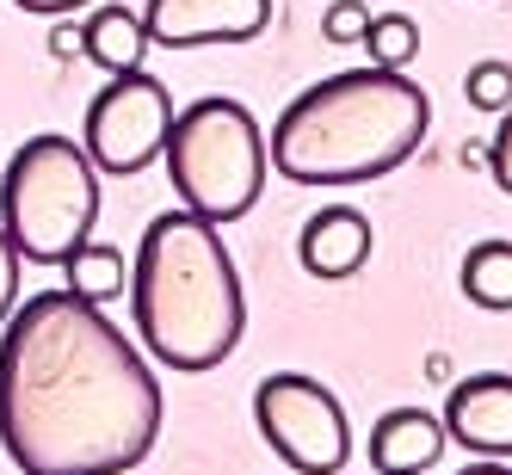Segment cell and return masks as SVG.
<instances>
[{
    "label": "cell",
    "instance_id": "obj_14",
    "mask_svg": "<svg viewBox=\"0 0 512 475\" xmlns=\"http://www.w3.org/2000/svg\"><path fill=\"white\" fill-rule=\"evenodd\" d=\"M457 284L475 309H512V241H475L463 253Z\"/></svg>",
    "mask_w": 512,
    "mask_h": 475
},
{
    "label": "cell",
    "instance_id": "obj_17",
    "mask_svg": "<svg viewBox=\"0 0 512 475\" xmlns=\"http://www.w3.org/2000/svg\"><path fill=\"white\" fill-rule=\"evenodd\" d=\"M364 31H371V7H358V0H334V7L321 13L327 44H364Z\"/></svg>",
    "mask_w": 512,
    "mask_h": 475
},
{
    "label": "cell",
    "instance_id": "obj_20",
    "mask_svg": "<svg viewBox=\"0 0 512 475\" xmlns=\"http://www.w3.org/2000/svg\"><path fill=\"white\" fill-rule=\"evenodd\" d=\"M50 56H62V62L87 56V25H75V19H56V25H50Z\"/></svg>",
    "mask_w": 512,
    "mask_h": 475
},
{
    "label": "cell",
    "instance_id": "obj_16",
    "mask_svg": "<svg viewBox=\"0 0 512 475\" xmlns=\"http://www.w3.org/2000/svg\"><path fill=\"white\" fill-rule=\"evenodd\" d=\"M463 99L475 112H506L512 105V62H475L463 75Z\"/></svg>",
    "mask_w": 512,
    "mask_h": 475
},
{
    "label": "cell",
    "instance_id": "obj_18",
    "mask_svg": "<svg viewBox=\"0 0 512 475\" xmlns=\"http://www.w3.org/2000/svg\"><path fill=\"white\" fill-rule=\"evenodd\" d=\"M488 173H494V186L512 198V105H506L500 124H494V142H488Z\"/></svg>",
    "mask_w": 512,
    "mask_h": 475
},
{
    "label": "cell",
    "instance_id": "obj_2",
    "mask_svg": "<svg viewBox=\"0 0 512 475\" xmlns=\"http://www.w3.org/2000/svg\"><path fill=\"white\" fill-rule=\"evenodd\" d=\"M426 130L432 99L408 68H346L284 105L266 161L297 186H358L414 161Z\"/></svg>",
    "mask_w": 512,
    "mask_h": 475
},
{
    "label": "cell",
    "instance_id": "obj_4",
    "mask_svg": "<svg viewBox=\"0 0 512 475\" xmlns=\"http://www.w3.org/2000/svg\"><path fill=\"white\" fill-rule=\"evenodd\" d=\"M167 179L179 192V210L204 216V223H235L260 204L266 192V130L241 99L210 93L186 112H173L167 130Z\"/></svg>",
    "mask_w": 512,
    "mask_h": 475
},
{
    "label": "cell",
    "instance_id": "obj_11",
    "mask_svg": "<svg viewBox=\"0 0 512 475\" xmlns=\"http://www.w3.org/2000/svg\"><path fill=\"white\" fill-rule=\"evenodd\" d=\"M445 457V420L426 408H389L371 426V463L383 475H426Z\"/></svg>",
    "mask_w": 512,
    "mask_h": 475
},
{
    "label": "cell",
    "instance_id": "obj_15",
    "mask_svg": "<svg viewBox=\"0 0 512 475\" xmlns=\"http://www.w3.org/2000/svg\"><path fill=\"white\" fill-rule=\"evenodd\" d=\"M364 50H371V68H408L420 56V25L408 13H371Z\"/></svg>",
    "mask_w": 512,
    "mask_h": 475
},
{
    "label": "cell",
    "instance_id": "obj_12",
    "mask_svg": "<svg viewBox=\"0 0 512 475\" xmlns=\"http://www.w3.org/2000/svg\"><path fill=\"white\" fill-rule=\"evenodd\" d=\"M81 25H87V62L105 68V75H130L149 56V31H142V13L130 7H99Z\"/></svg>",
    "mask_w": 512,
    "mask_h": 475
},
{
    "label": "cell",
    "instance_id": "obj_19",
    "mask_svg": "<svg viewBox=\"0 0 512 475\" xmlns=\"http://www.w3.org/2000/svg\"><path fill=\"white\" fill-rule=\"evenodd\" d=\"M19 247H13V235L0 229V327H7V315L19 309Z\"/></svg>",
    "mask_w": 512,
    "mask_h": 475
},
{
    "label": "cell",
    "instance_id": "obj_1",
    "mask_svg": "<svg viewBox=\"0 0 512 475\" xmlns=\"http://www.w3.org/2000/svg\"><path fill=\"white\" fill-rule=\"evenodd\" d=\"M161 438V383L99 303L38 290L0 327V451L19 475H124Z\"/></svg>",
    "mask_w": 512,
    "mask_h": 475
},
{
    "label": "cell",
    "instance_id": "obj_22",
    "mask_svg": "<svg viewBox=\"0 0 512 475\" xmlns=\"http://www.w3.org/2000/svg\"><path fill=\"white\" fill-rule=\"evenodd\" d=\"M457 475H512V469H506V463H500V457H482V463H463V469H457Z\"/></svg>",
    "mask_w": 512,
    "mask_h": 475
},
{
    "label": "cell",
    "instance_id": "obj_3",
    "mask_svg": "<svg viewBox=\"0 0 512 475\" xmlns=\"http://www.w3.org/2000/svg\"><path fill=\"white\" fill-rule=\"evenodd\" d=\"M136 334L167 371H216L247 334V297L235 253L216 223L192 210H161L130 260Z\"/></svg>",
    "mask_w": 512,
    "mask_h": 475
},
{
    "label": "cell",
    "instance_id": "obj_8",
    "mask_svg": "<svg viewBox=\"0 0 512 475\" xmlns=\"http://www.w3.org/2000/svg\"><path fill=\"white\" fill-rule=\"evenodd\" d=\"M272 25V0H149L142 31L161 50H198V44H247Z\"/></svg>",
    "mask_w": 512,
    "mask_h": 475
},
{
    "label": "cell",
    "instance_id": "obj_10",
    "mask_svg": "<svg viewBox=\"0 0 512 475\" xmlns=\"http://www.w3.org/2000/svg\"><path fill=\"white\" fill-rule=\"evenodd\" d=\"M371 247H377L371 216L352 210V204H327V210H315L309 223H303L297 260H303L309 278H352V272H364Z\"/></svg>",
    "mask_w": 512,
    "mask_h": 475
},
{
    "label": "cell",
    "instance_id": "obj_13",
    "mask_svg": "<svg viewBox=\"0 0 512 475\" xmlns=\"http://www.w3.org/2000/svg\"><path fill=\"white\" fill-rule=\"evenodd\" d=\"M62 266H68V290L87 303H112L130 290V253H118L112 241H81Z\"/></svg>",
    "mask_w": 512,
    "mask_h": 475
},
{
    "label": "cell",
    "instance_id": "obj_6",
    "mask_svg": "<svg viewBox=\"0 0 512 475\" xmlns=\"http://www.w3.org/2000/svg\"><path fill=\"white\" fill-rule=\"evenodd\" d=\"M253 426L297 475H340L352 457V420L334 389L303 371H272L253 389Z\"/></svg>",
    "mask_w": 512,
    "mask_h": 475
},
{
    "label": "cell",
    "instance_id": "obj_7",
    "mask_svg": "<svg viewBox=\"0 0 512 475\" xmlns=\"http://www.w3.org/2000/svg\"><path fill=\"white\" fill-rule=\"evenodd\" d=\"M173 130V93L149 75V68H130V75H112L93 105H87V130L81 149L99 173H142L149 161H161Z\"/></svg>",
    "mask_w": 512,
    "mask_h": 475
},
{
    "label": "cell",
    "instance_id": "obj_9",
    "mask_svg": "<svg viewBox=\"0 0 512 475\" xmlns=\"http://www.w3.org/2000/svg\"><path fill=\"white\" fill-rule=\"evenodd\" d=\"M445 438L475 457H512V377L475 371L445 395Z\"/></svg>",
    "mask_w": 512,
    "mask_h": 475
},
{
    "label": "cell",
    "instance_id": "obj_5",
    "mask_svg": "<svg viewBox=\"0 0 512 475\" xmlns=\"http://www.w3.org/2000/svg\"><path fill=\"white\" fill-rule=\"evenodd\" d=\"M99 223V167L68 136H31L0 173V229L13 235L19 260L62 266Z\"/></svg>",
    "mask_w": 512,
    "mask_h": 475
},
{
    "label": "cell",
    "instance_id": "obj_21",
    "mask_svg": "<svg viewBox=\"0 0 512 475\" xmlns=\"http://www.w3.org/2000/svg\"><path fill=\"white\" fill-rule=\"evenodd\" d=\"M19 13H44V19H62V13H81L87 0H13Z\"/></svg>",
    "mask_w": 512,
    "mask_h": 475
}]
</instances>
